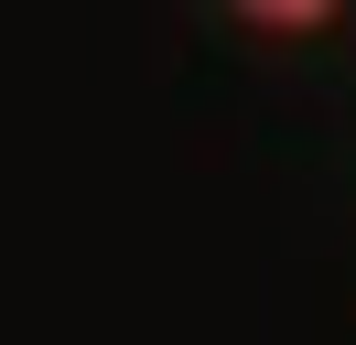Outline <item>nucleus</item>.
Listing matches in <instances>:
<instances>
[{
    "label": "nucleus",
    "instance_id": "nucleus-1",
    "mask_svg": "<svg viewBox=\"0 0 356 345\" xmlns=\"http://www.w3.org/2000/svg\"><path fill=\"white\" fill-rule=\"evenodd\" d=\"M248 22H281V33H313V22H334V0H238Z\"/></svg>",
    "mask_w": 356,
    "mask_h": 345
}]
</instances>
